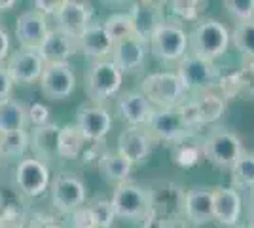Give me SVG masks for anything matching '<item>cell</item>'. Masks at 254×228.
Instances as JSON below:
<instances>
[{"label": "cell", "mask_w": 254, "mask_h": 228, "mask_svg": "<svg viewBox=\"0 0 254 228\" xmlns=\"http://www.w3.org/2000/svg\"><path fill=\"white\" fill-rule=\"evenodd\" d=\"M118 112L129 128H146L154 107L140 91H126L118 99Z\"/></svg>", "instance_id": "cb8c5ba5"}, {"label": "cell", "mask_w": 254, "mask_h": 228, "mask_svg": "<svg viewBox=\"0 0 254 228\" xmlns=\"http://www.w3.org/2000/svg\"><path fill=\"white\" fill-rule=\"evenodd\" d=\"M110 206L118 219H126V221H144L152 213L148 188L133 181L120 183L114 188Z\"/></svg>", "instance_id": "277c9868"}, {"label": "cell", "mask_w": 254, "mask_h": 228, "mask_svg": "<svg viewBox=\"0 0 254 228\" xmlns=\"http://www.w3.org/2000/svg\"><path fill=\"white\" fill-rule=\"evenodd\" d=\"M76 126L82 131L85 141L101 143L112 128V116L105 107L84 105L76 112Z\"/></svg>", "instance_id": "2e32d148"}, {"label": "cell", "mask_w": 254, "mask_h": 228, "mask_svg": "<svg viewBox=\"0 0 254 228\" xmlns=\"http://www.w3.org/2000/svg\"><path fill=\"white\" fill-rule=\"evenodd\" d=\"M140 228H175V223L169 221V219H163L159 217V215L150 213L148 217L142 221V227Z\"/></svg>", "instance_id": "b9f144b4"}, {"label": "cell", "mask_w": 254, "mask_h": 228, "mask_svg": "<svg viewBox=\"0 0 254 228\" xmlns=\"http://www.w3.org/2000/svg\"><path fill=\"white\" fill-rule=\"evenodd\" d=\"M72 221H74V228H97L95 223H93V219H91V215H89V209H87L85 204L72 213Z\"/></svg>", "instance_id": "ab89813d"}, {"label": "cell", "mask_w": 254, "mask_h": 228, "mask_svg": "<svg viewBox=\"0 0 254 228\" xmlns=\"http://www.w3.org/2000/svg\"><path fill=\"white\" fill-rule=\"evenodd\" d=\"M6 71L13 84H31L38 80L44 71V61L36 50L19 48L13 52L6 63Z\"/></svg>", "instance_id": "d6986e66"}, {"label": "cell", "mask_w": 254, "mask_h": 228, "mask_svg": "<svg viewBox=\"0 0 254 228\" xmlns=\"http://www.w3.org/2000/svg\"><path fill=\"white\" fill-rule=\"evenodd\" d=\"M243 152V141L232 130L214 128L203 137V158L214 167L232 169Z\"/></svg>", "instance_id": "7a4b0ae2"}, {"label": "cell", "mask_w": 254, "mask_h": 228, "mask_svg": "<svg viewBox=\"0 0 254 228\" xmlns=\"http://www.w3.org/2000/svg\"><path fill=\"white\" fill-rule=\"evenodd\" d=\"M230 40L245 59H254V19L235 23L233 31L230 33Z\"/></svg>", "instance_id": "836d02e7"}, {"label": "cell", "mask_w": 254, "mask_h": 228, "mask_svg": "<svg viewBox=\"0 0 254 228\" xmlns=\"http://www.w3.org/2000/svg\"><path fill=\"white\" fill-rule=\"evenodd\" d=\"M191 103L195 107V112H197V118H199L201 126L218 122L226 112V99L216 89L197 93V97L191 99Z\"/></svg>", "instance_id": "4316f807"}, {"label": "cell", "mask_w": 254, "mask_h": 228, "mask_svg": "<svg viewBox=\"0 0 254 228\" xmlns=\"http://www.w3.org/2000/svg\"><path fill=\"white\" fill-rule=\"evenodd\" d=\"M184 217L195 227L209 225L212 221V188L191 186L184 194Z\"/></svg>", "instance_id": "603a6c76"}, {"label": "cell", "mask_w": 254, "mask_h": 228, "mask_svg": "<svg viewBox=\"0 0 254 228\" xmlns=\"http://www.w3.org/2000/svg\"><path fill=\"white\" fill-rule=\"evenodd\" d=\"M11 87H13V82H11L8 71H6V65L0 63V101L10 97Z\"/></svg>", "instance_id": "60d3db41"}, {"label": "cell", "mask_w": 254, "mask_h": 228, "mask_svg": "<svg viewBox=\"0 0 254 228\" xmlns=\"http://www.w3.org/2000/svg\"><path fill=\"white\" fill-rule=\"evenodd\" d=\"M44 65H59V63H68V59L74 54H78L76 48V38L68 34L61 33L57 29H50L48 36L44 38L42 46L36 50Z\"/></svg>", "instance_id": "44dd1931"}, {"label": "cell", "mask_w": 254, "mask_h": 228, "mask_svg": "<svg viewBox=\"0 0 254 228\" xmlns=\"http://www.w3.org/2000/svg\"><path fill=\"white\" fill-rule=\"evenodd\" d=\"M27 126V107L13 101V99H2L0 101V133L25 130Z\"/></svg>", "instance_id": "f546056e"}, {"label": "cell", "mask_w": 254, "mask_h": 228, "mask_svg": "<svg viewBox=\"0 0 254 228\" xmlns=\"http://www.w3.org/2000/svg\"><path fill=\"white\" fill-rule=\"evenodd\" d=\"M152 213L177 223V219L184 215V194L182 186L171 181H158L148 188Z\"/></svg>", "instance_id": "9c48e42d"}, {"label": "cell", "mask_w": 254, "mask_h": 228, "mask_svg": "<svg viewBox=\"0 0 254 228\" xmlns=\"http://www.w3.org/2000/svg\"><path fill=\"white\" fill-rule=\"evenodd\" d=\"M148 48L152 55L159 61L179 63L188 54V33L180 23L165 21L150 38Z\"/></svg>", "instance_id": "8992f818"}, {"label": "cell", "mask_w": 254, "mask_h": 228, "mask_svg": "<svg viewBox=\"0 0 254 228\" xmlns=\"http://www.w3.org/2000/svg\"><path fill=\"white\" fill-rule=\"evenodd\" d=\"M216 87L224 99L239 97V95L254 97V59H247L241 65V69L232 75L220 76V80L216 82Z\"/></svg>", "instance_id": "7402d4cb"}, {"label": "cell", "mask_w": 254, "mask_h": 228, "mask_svg": "<svg viewBox=\"0 0 254 228\" xmlns=\"http://www.w3.org/2000/svg\"><path fill=\"white\" fill-rule=\"evenodd\" d=\"M29 149V135L25 130L0 133V158L15 160L21 158Z\"/></svg>", "instance_id": "d6a6232c"}, {"label": "cell", "mask_w": 254, "mask_h": 228, "mask_svg": "<svg viewBox=\"0 0 254 228\" xmlns=\"http://www.w3.org/2000/svg\"><path fill=\"white\" fill-rule=\"evenodd\" d=\"M40 87L44 95L53 101H63L68 97L76 87V75L70 63L44 65L40 75Z\"/></svg>", "instance_id": "5bb4252c"}, {"label": "cell", "mask_w": 254, "mask_h": 228, "mask_svg": "<svg viewBox=\"0 0 254 228\" xmlns=\"http://www.w3.org/2000/svg\"><path fill=\"white\" fill-rule=\"evenodd\" d=\"M87 209H89V215H91L97 228H110L112 221L116 219L112 206H110V200L97 198V200L87 204Z\"/></svg>", "instance_id": "8d00e7d4"}, {"label": "cell", "mask_w": 254, "mask_h": 228, "mask_svg": "<svg viewBox=\"0 0 254 228\" xmlns=\"http://www.w3.org/2000/svg\"><path fill=\"white\" fill-rule=\"evenodd\" d=\"M203 158V139H197L195 133L186 135L184 139L171 145V160L175 165L190 169L201 162Z\"/></svg>", "instance_id": "484cf974"}, {"label": "cell", "mask_w": 254, "mask_h": 228, "mask_svg": "<svg viewBox=\"0 0 254 228\" xmlns=\"http://www.w3.org/2000/svg\"><path fill=\"white\" fill-rule=\"evenodd\" d=\"M4 221V202H2V198H0V223Z\"/></svg>", "instance_id": "681fc988"}, {"label": "cell", "mask_w": 254, "mask_h": 228, "mask_svg": "<svg viewBox=\"0 0 254 228\" xmlns=\"http://www.w3.org/2000/svg\"><path fill=\"white\" fill-rule=\"evenodd\" d=\"M27 122H31L34 128H42L50 124V110L42 103H32L27 107Z\"/></svg>", "instance_id": "f35d334b"}, {"label": "cell", "mask_w": 254, "mask_h": 228, "mask_svg": "<svg viewBox=\"0 0 254 228\" xmlns=\"http://www.w3.org/2000/svg\"><path fill=\"white\" fill-rule=\"evenodd\" d=\"M34 228H63V227L57 225V223H53V221H38Z\"/></svg>", "instance_id": "bcb514c9"}, {"label": "cell", "mask_w": 254, "mask_h": 228, "mask_svg": "<svg viewBox=\"0 0 254 228\" xmlns=\"http://www.w3.org/2000/svg\"><path fill=\"white\" fill-rule=\"evenodd\" d=\"M0 228H29V227H25L23 223H19V221H2L0 223Z\"/></svg>", "instance_id": "f6af8a7d"}, {"label": "cell", "mask_w": 254, "mask_h": 228, "mask_svg": "<svg viewBox=\"0 0 254 228\" xmlns=\"http://www.w3.org/2000/svg\"><path fill=\"white\" fill-rule=\"evenodd\" d=\"M148 44L142 42L137 36H129L124 40L112 44L110 50V61L122 71V73H135L146 61Z\"/></svg>", "instance_id": "ac0fdd59"}, {"label": "cell", "mask_w": 254, "mask_h": 228, "mask_svg": "<svg viewBox=\"0 0 254 228\" xmlns=\"http://www.w3.org/2000/svg\"><path fill=\"white\" fill-rule=\"evenodd\" d=\"M52 204L61 213H74L85 204L84 181L72 171H61L50 181Z\"/></svg>", "instance_id": "52a82bcc"}, {"label": "cell", "mask_w": 254, "mask_h": 228, "mask_svg": "<svg viewBox=\"0 0 254 228\" xmlns=\"http://www.w3.org/2000/svg\"><path fill=\"white\" fill-rule=\"evenodd\" d=\"M57 133L59 128L55 124H46L42 128H36L34 135H32V151H34V158L38 160H48L53 152L57 154Z\"/></svg>", "instance_id": "4dcf8cb0"}, {"label": "cell", "mask_w": 254, "mask_h": 228, "mask_svg": "<svg viewBox=\"0 0 254 228\" xmlns=\"http://www.w3.org/2000/svg\"><path fill=\"white\" fill-rule=\"evenodd\" d=\"M140 93L154 109H175L186 101L184 89L177 73H152L140 84Z\"/></svg>", "instance_id": "3957f363"}, {"label": "cell", "mask_w": 254, "mask_h": 228, "mask_svg": "<svg viewBox=\"0 0 254 228\" xmlns=\"http://www.w3.org/2000/svg\"><path fill=\"white\" fill-rule=\"evenodd\" d=\"M239 228H251V227H249V225H245V227H239Z\"/></svg>", "instance_id": "f907efd6"}, {"label": "cell", "mask_w": 254, "mask_h": 228, "mask_svg": "<svg viewBox=\"0 0 254 228\" xmlns=\"http://www.w3.org/2000/svg\"><path fill=\"white\" fill-rule=\"evenodd\" d=\"M224 6L237 23L254 19V0H226Z\"/></svg>", "instance_id": "74e56055"}, {"label": "cell", "mask_w": 254, "mask_h": 228, "mask_svg": "<svg viewBox=\"0 0 254 228\" xmlns=\"http://www.w3.org/2000/svg\"><path fill=\"white\" fill-rule=\"evenodd\" d=\"M146 130L154 137V141L158 139V141L171 143V145L184 139L186 135L195 133L184 124L177 107L175 109H154L148 124H146Z\"/></svg>", "instance_id": "30bf717a"}, {"label": "cell", "mask_w": 254, "mask_h": 228, "mask_svg": "<svg viewBox=\"0 0 254 228\" xmlns=\"http://www.w3.org/2000/svg\"><path fill=\"white\" fill-rule=\"evenodd\" d=\"M97 167L99 171L103 173L105 179L108 181H114V183H126L127 177L131 175L133 169V163L127 162L124 156H120L118 152H105L99 156L97 160Z\"/></svg>", "instance_id": "f1b7e54d"}, {"label": "cell", "mask_w": 254, "mask_h": 228, "mask_svg": "<svg viewBox=\"0 0 254 228\" xmlns=\"http://www.w3.org/2000/svg\"><path fill=\"white\" fill-rule=\"evenodd\" d=\"M103 27L108 33L110 40L112 42H118V40H124V38H129V36H135L133 34V25H131V17L129 13H112L110 17H106L103 21Z\"/></svg>", "instance_id": "e575fe53"}, {"label": "cell", "mask_w": 254, "mask_h": 228, "mask_svg": "<svg viewBox=\"0 0 254 228\" xmlns=\"http://www.w3.org/2000/svg\"><path fill=\"white\" fill-rule=\"evenodd\" d=\"M50 33L48 21L42 13L36 10L23 11L15 23V36L21 44V48L27 50H38L42 46L44 38Z\"/></svg>", "instance_id": "ffe728a7"}, {"label": "cell", "mask_w": 254, "mask_h": 228, "mask_svg": "<svg viewBox=\"0 0 254 228\" xmlns=\"http://www.w3.org/2000/svg\"><path fill=\"white\" fill-rule=\"evenodd\" d=\"M171 13L177 15L180 21H193L197 23L201 19V13L207 8V2L199 0H173L169 2Z\"/></svg>", "instance_id": "d590c367"}, {"label": "cell", "mask_w": 254, "mask_h": 228, "mask_svg": "<svg viewBox=\"0 0 254 228\" xmlns=\"http://www.w3.org/2000/svg\"><path fill=\"white\" fill-rule=\"evenodd\" d=\"M13 6H15V2H13V0H8V2H0V11L11 10Z\"/></svg>", "instance_id": "c3c4849f"}, {"label": "cell", "mask_w": 254, "mask_h": 228, "mask_svg": "<svg viewBox=\"0 0 254 228\" xmlns=\"http://www.w3.org/2000/svg\"><path fill=\"white\" fill-rule=\"evenodd\" d=\"M8 52H10V34L0 25V63L6 59Z\"/></svg>", "instance_id": "ee69618b"}, {"label": "cell", "mask_w": 254, "mask_h": 228, "mask_svg": "<svg viewBox=\"0 0 254 228\" xmlns=\"http://www.w3.org/2000/svg\"><path fill=\"white\" fill-rule=\"evenodd\" d=\"M129 17H131V25H133V34L140 38L142 42H150V38L158 31L165 19L163 13V4L161 2H152V0H142V2H135L129 8Z\"/></svg>", "instance_id": "8fae6325"}, {"label": "cell", "mask_w": 254, "mask_h": 228, "mask_svg": "<svg viewBox=\"0 0 254 228\" xmlns=\"http://www.w3.org/2000/svg\"><path fill=\"white\" fill-rule=\"evenodd\" d=\"M85 139L76 124H68L64 128H59L57 133V156L64 160H76L85 147Z\"/></svg>", "instance_id": "83f0119b"}, {"label": "cell", "mask_w": 254, "mask_h": 228, "mask_svg": "<svg viewBox=\"0 0 254 228\" xmlns=\"http://www.w3.org/2000/svg\"><path fill=\"white\" fill-rule=\"evenodd\" d=\"M230 42V29L222 21L201 17L188 34V54L207 61H216L228 52Z\"/></svg>", "instance_id": "6da1fadb"}, {"label": "cell", "mask_w": 254, "mask_h": 228, "mask_svg": "<svg viewBox=\"0 0 254 228\" xmlns=\"http://www.w3.org/2000/svg\"><path fill=\"white\" fill-rule=\"evenodd\" d=\"M55 23H57V31L68 34L72 38H78L80 34L87 29V25H91L93 10L91 4L80 2V0H61L59 10L55 11Z\"/></svg>", "instance_id": "4fadbf2b"}, {"label": "cell", "mask_w": 254, "mask_h": 228, "mask_svg": "<svg viewBox=\"0 0 254 228\" xmlns=\"http://www.w3.org/2000/svg\"><path fill=\"white\" fill-rule=\"evenodd\" d=\"M177 76L180 78L186 91H211L216 87V82L220 80V69L214 61H207L197 55L186 54L179 61Z\"/></svg>", "instance_id": "5b68a950"}, {"label": "cell", "mask_w": 254, "mask_h": 228, "mask_svg": "<svg viewBox=\"0 0 254 228\" xmlns=\"http://www.w3.org/2000/svg\"><path fill=\"white\" fill-rule=\"evenodd\" d=\"M249 227L254 228V192L251 196V204H249Z\"/></svg>", "instance_id": "7dc6e473"}, {"label": "cell", "mask_w": 254, "mask_h": 228, "mask_svg": "<svg viewBox=\"0 0 254 228\" xmlns=\"http://www.w3.org/2000/svg\"><path fill=\"white\" fill-rule=\"evenodd\" d=\"M243 215V198L233 186L212 188V221L224 227H235Z\"/></svg>", "instance_id": "9a60e30c"}, {"label": "cell", "mask_w": 254, "mask_h": 228, "mask_svg": "<svg viewBox=\"0 0 254 228\" xmlns=\"http://www.w3.org/2000/svg\"><path fill=\"white\" fill-rule=\"evenodd\" d=\"M152 147H154V137L146 128H127L118 137V154L124 156L133 165L146 162Z\"/></svg>", "instance_id": "e0dca14e"}, {"label": "cell", "mask_w": 254, "mask_h": 228, "mask_svg": "<svg viewBox=\"0 0 254 228\" xmlns=\"http://www.w3.org/2000/svg\"><path fill=\"white\" fill-rule=\"evenodd\" d=\"M122 82H124V73L110 59H101L93 61L89 69L85 89L93 101H105L116 95L122 87Z\"/></svg>", "instance_id": "ba28073f"}, {"label": "cell", "mask_w": 254, "mask_h": 228, "mask_svg": "<svg viewBox=\"0 0 254 228\" xmlns=\"http://www.w3.org/2000/svg\"><path fill=\"white\" fill-rule=\"evenodd\" d=\"M112 44L114 42L110 40V36L105 31L103 23H91V25H87V29L76 38L78 52L84 54L85 57H91L93 61L106 59L110 55Z\"/></svg>", "instance_id": "d4e9b609"}, {"label": "cell", "mask_w": 254, "mask_h": 228, "mask_svg": "<svg viewBox=\"0 0 254 228\" xmlns=\"http://www.w3.org/2000/svg\"><path fill=\"white\" fill-rule=\"evenodd\" d=\"M232 186L235 190L254 192V152H243L232 169Z\"/></svg>", "instance_id": "1f68e13d"}, {"label": "cell", "mask_w": 254, "mask_h": 228, "mask_svg": "<svg viewBox=\"0 0 254 228\" xmlns=\"http://www.w3.org/2000/svg\"><path fill=\"white\" fill-rule=\"evenodd\" d=\"M59 6H61V2H48V0H36L34 2V10L38 11V13H42L44 17L46 15H55V11L59 10Z\"/></svg>", "instance_id": "7bdbcfd3"}, {"label": "cell", "mask_w": 254, "mask_h": 228, "mask_svg": "<svg viewBox=\"0 0 254 228\" xmlns=\"http://www.w3.org/2000/svg\"><path fill=\"white\" fill-rule=\"evenodd\" d=\"M15 185L25 196H42L50 186V167L38 158H23L15 167Z\"/></svg>", "instance_id": "7c38bea8"}]
</instances>
